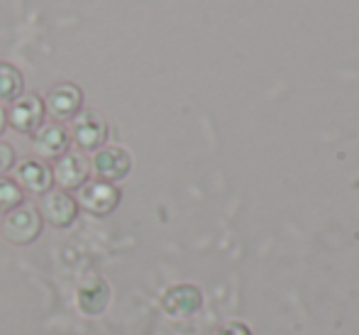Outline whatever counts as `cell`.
Wrapping results in <instances>:
<instances>
[{
	"label": "cell",
	"instance_id": "7a4b0ae2",
	"mask_svg": "<svg viewBox=\"0 0 359 335\" xmlns=\"http://www.w3.org/2000/svg\"><path fill=\"white\" fill-rule=\"evenodd\" d=\"M69 137L76 142L81 152H98L103 142L108 140V123L98 110H81L72 120V133Z\"/></svg>",
	"mask_w": 359,
	"mask_h": 335
},
{
	"label": "cell",
	"instance_id": "ba28073f",
	"mask_svg": "<svg viewBox=\"0 0 359 335\" xmlns=\"http://www.w3.org/2000/svg\"><path fill=\"white\" fill-rule=\"evenodd\" d=\"M90 162L83 157V152H72L62 155L52 166V179L59 184V189H81L88 181Z\"/></svg>",
	"mask_w": 359,
	"mask_h": 335
},
{
	"label": "cell",
	"instance_id": "7c38bea8",
	"mask_svg": "<svg viewBox=\"0 0 359 335\" xmlns=\"http://www.w3.org/2000/svg\"><path fill=\"white\" fill-rule=\"evenodd\" d=\"M25 79L18 67L10 62H0V103H13L22 96Z\"/></svg>",
	"mask_w": 359,
	"mask_h": 335
},
{
	"label": "cell",
	"instance_id": "5b68a950",
	"mask_svg": "<svg viewBox=\"0 0 359 335\" xmlns=\"http://www.w3.org/2000/svg\"><path fill=\"white\" fill-rule=\"evenodd\" d=\"M83 105V93L76 84H57L44 98V113L54 118V123L74 120L81 113Z\"/></svg>",
	"mask_w": 359,
	"mask_h": 335
},
{
	"label": "cell",
	"instance_id": "3957f363",
	"mask_svg": "<svg viewBox=\"0 0 359 335\" xmlns=\"http://www.w3.org/2000/svg\"><path fill=\"white\" fill-rule=\"evenodd\" d=\"M79 203L83 211H88L90 216H108L118 208L120 203V189L108 181H86L79 189Z\"/></svg>",
	"mask_w": 359,
	"mask_h": 335
},
{
	"label": "cell",
	"instance_id": "8fae6325",
	"mask_svg": "<svg viewBox=\"0 0 359 335\" xmlns=\"http://www.w3.org/2000/svg\"><path fill=\"white\" fill-rule=\"evenodd\" d=\"M54 179H52V169H49L44 162L39 159H25L18 166V186L29 194H47L52 189Z\"/></svg>",
	"mask_w": 359,
	"mask_h": 335
},
{
	"label": "cell",
	"instance_id": "6da1fadb",
	"mask_svg": "<svg viewBox=\"0 0 359 335\" xmlns=\"http://www.w3.org/2000/svg\"><path fill=\"white\" fill-rule=\"evenodd\" d=\"M42 235V216L34 206L20 203L3 218V237L13 245H29Z\"/></svg>",
	"mask_w": 359,
	"mask_h": 335
},
{
	"label": "cell",
	"instance_id": "2e32d148",
	"mask_svg": "<svg viewBox=\"0 0 359 335\" xmlns=\"http://www.w3.org/2000/svg\"><path fill=\"white\" fill-rule=\"evenodd\" d=\"M5 125H8V113L3 110V105H0V135H3Z\"/></svg>",
	"mask_w": 359,
	"mask_h": 335
},
{
	"label": "cell",
	"instance_id": "5bb4252c",
	"mask_svg": "<svg viewBox=\"0 0 359 335\" xmlns=\"http://www.w3.org/2000/svg\"><path fill=\"white\" fill-rule=\"evenodd\" d=\"M20 203H22V189L18 186V181H10L5 176H0V216L18 208Z\"/></svg>",
	"mask_w": 359,
	"mask_h": 335
},
{
	"label": "cell",
	"instance_id": "52a82bcc",
	"mask_svg": "<svg viewBox=\"0 0 359 335\" xmlns=\"http://www.w3.org/2000/svg\"><path fill=\"white\" fill-rule=\"evenodd\" d=\"M130 166H133V159H130V155L123 147H100L93 155V159H90L93 174L100 181H108V184L125 179L130 174Z\"/></svg>",
	"mask_w": 359,
	"mask_h": 335
},
{
	"label": "cell",
	"instance_id": "277c9868",
	"mask_svg": "<svg viewBox=\"0 0 359 335\" xmlns=\"http://www.w3.org/2000/svg\"><path fill=\"white\" fill-rule=\"evenodd\" d=\"M8 123L15 133L20 135H32L39 125L44 123V103L39 96L22 93L18 100H13L8 110Z\"/></svg>",
	"mask_w": 359,
	"mask_h": 335
},
{
	"label": "cell",
	"instance_id": "8992f818",
	"mask_svg": "<svg viewBox=\"0 0 359 335\" xmlns=\"http://www.w3.org/2000/svg\"><path fill=\"white\" fill-rule=\"evenodd\" d=\"M39 216L54 228H69L79 216V203L74 196H69L64 189H49L42 194V203H39Z\"/></svg>",
	"mask_w": 359,
	"mask_h": 335
},
{
	"label": "cell",
	"instance_id": "9a60e30c",
	"mask_svg": "<svg viewBox=\"0 0 359 335\" xmlns=\"http://www.w3.org/2000/svg\"><path fill=\"white\" fill-rule=\"evenodd\" d=\"M15 166V150L8 142H0V176H5Z\"/></svg>",
	"mask_w": 359,
	"mask_h": 335
},
{
	"label": "cell",
	"instance_id": "4fadbf2b",
	"mask_svg": "<svg viewBox=\"0 0 359 335\" xmlns=\"http://www.w3.org/2000/svg\"><path fill=\"white\" fill-rule=\"evenodd\" d=\"M201 303V294L191 287H176L171 291H166L164 296V308L174 316H181V313H191L196 306Z\"/></svg>",
	"mask_w": 359,
	"mask_h": 335
},
{
	"label": "cell",
	"instance_id": "9c48e42d",
	"mask_svg": "<svg viewBox=\"0 0 359 335\" xmlns=\"http://www.w3.org/2000/svg\"><path fill=\"white\" fill-rule=\"evenodd\" d=\"M69 145H72V137H69V130L62 123H42L32 133V150L42 159L57 162L59 157L69 152Z\"/></svg>",
	"mask_w": 359,
	"mask_h": 335
},
{
	"label": "cell",
	"instance_id": "30bf717a",
	"mask_svg": "<svg viewBox=\"0 0 359 335\" xmlns=\"http://www.w3.org/2000/svg\"><path fill=\"white\" fill-rule=\"evenodd\" d=\"M76 298H79V308L86 313V316H98V313H103L105 308H108V303H110L108 282H105V279H100V277L86 279V282L79 287Z\"/></svg>",
	"mask_w": 359,
	"mask_h": 335
}]
</instances>
